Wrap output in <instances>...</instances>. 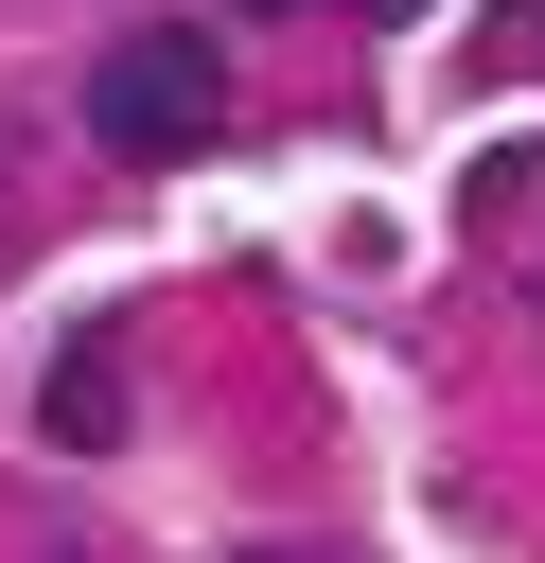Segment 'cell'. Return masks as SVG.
Listing matches in <instances>:
<instances>
[{
	"instance_id": "6da1fadb",
	"label": "cell",
	"mask_w": 545,
	"mask_h": 563,
	"mask_svg": "<svg viewBox=\"0 0 545 563\" xmlns=\"http://www.w3.org/2000/svg\"><path fill=\"white\" fill-rule=\"evenodd\" d=\"M211 123H229V53H211L193 18L105 35V70H88V141H105V158H193Z\"/></svg>"
},
{
	"instance_id": "7a4b0ae2",
	"label": "cell",
	"mask_w": 545,
	"mask_h": 563,
	"mask_svg": "<svg viewBox=\"0 0 545 563\" xmlns=\"http://www.w3.org/2000/svg\"><path fill=\"white\" fill-rule=\"evenodd\" d=\"M123 387H141V369H123V334H70V352L35 369V440H53V457H105V440L141 422Z\"/></svg>"
},
{
	"instance_id": "3957f363",
	"label": "cell",
	"mask_w": 545,
	"mask_h": 563,
	"mask_svg": "<svg viewBox=\"0 0 545 563\" xmlns=\"http://www.w3.org/2000/svg\"><path fill=\"white\" fill-rule=\"evenodd\" d=\"M510 53H527V70H545V18H510Z\"/></svg>"
},
{
	"instance_id": "277c9868",
	"label": "cell",
	"mask_w": 545,
	"mask_h": 563,
	"mask_svg": "<svg viewBox=\"0 0 545 563\" xmlns=\"http://www.w3.org/2000/svg\"><path fill=\"white\" fill-rule=\"evenodd\" d=\"M246 563H334V545H246Z\"/></svg>"
},
{
	"instance_id": "5b68a950",
	"label": "cell",
	"mask_w": 545,
	"mask_h": 563,
	"mask_svg": "<svg viewBox=\"0 0 545 563\" xmlns=\"http://www.w3.org/2000/svg\"><path fill=\"white\" fill-rule=\"evenodd\" d=\"M369 18H422V0H369Z\"/></svg>"
},
{
	"instance_id": "8992f818",
	"label": "cell",
	"mask_w": 545,
	"mask_h": 563,
	"mask_svg": "<svg viewBox=\"0 0 545 563\" xmlns=\"http://www.w3.org/2000/svg\"><path fill=\"white\" fill-rule=\"evenodd\" d=\"M527 317H545V264H527Z\"/></svg>"
}]
</instances>
